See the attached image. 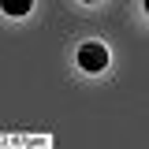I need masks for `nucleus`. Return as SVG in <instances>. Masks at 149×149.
<instances>
[{"instance_id":"nucleus-4","label":"nucleus","mask_w":149,"mask_h":149,"mask_svg":"<svg viewBox=\"0 0 149 149\" xmlns=\"http://www.w3.org/2000/svg\"><path fill=\"white\" fill-rule=\"evenodd\" d=\"M86 4H90V0H86Z\"/></svg>"},{"instance_id":"nucleus-2","label":"nucleus","mask_w":149,"mask_h":149,"mask_svg":"<svg viewBox=\"0 0 149 149\" xmlns=\"http://www.w3.org/2000/svg\"><path fill=\"white\" fill-rule=\"evenodd\" d=\"M30 8H34V0H0V11H4V15H11V19L30 15Z\"/></svg>"},{"instance_id":"nucleus-1","label":"nucleus","mask_w":149,"mask_h":149,"mask_svg":"<svg viewBox=\"0 0 149 149\" xmlns=\"http://www.w3.org/2000/svg\"><path fill=\"white\" fill-rule=\"evenodd\" d=\"M78 67L86 74H97L108 67V49L101 45V41H86V45H78Z\"/></svg>"},{"instance_id":"nucleus-3","label":"nucleus","mask_w":149,"mask_h":149,"mask_svg":"<svg viewBox=\"0 0 149 149\" xmlns=\"http://www.w3.org/2000/svg\"><path fill=\"white\" fill-rule=\"evenodd\" d=\"M142 4H146V15H149V0H142Z\"/></svg>"}]
</instances>
